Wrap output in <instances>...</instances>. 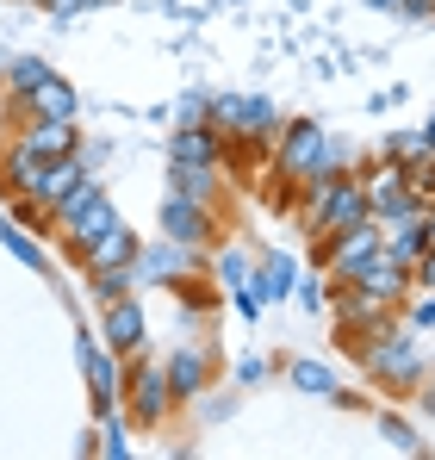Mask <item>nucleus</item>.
I'll return each instance as SVG.
<instances>
[{"label": "nucleus", "mask_w": 435, "mask_h": 460, "mask_svg": "<svg viewBox=\"0 0 435 460\" xmlns=\"http://www.w3.org/2000/svg\"><path fill=\"white\" fill-rule=\"evenodd\" d=\"M112 225H125V218H119V206H112V199L100 193V199H87V206H81V212H75L69 225L57 230V236H63V249H69V261H75V255H81L87 243H100V236H106Z\"/></svg>", "instance_id": "obj_12"}, {"label": "nucleus", "mask_w": 435, "mask_h": 460, "mask_svg": "<svg viewBox=\"0 0 435 460\" xmlns=\"http://www.w3.org/2000/svg\"><path fill=\"white\" fill-rule=\"evenodd\" d=\"M0 243H6V255H13V261H25V268H44V255H38V243L25 236V225H13L6 212H0Z\"/></svg>", "instance_id": "obj_21"}, {"label": "nucleus", "mask_w": 435, "mask_h": 460, "mask_svg": "<svg viewBox=\"0 0 435 460\" xmlns=\"http://www.w3.org/2000/svg\"><path fill=\"white\" fill-rule=\"evenodd\" d=\"M174 385H168V367L162 361H149L138 355L131 367H125V423H138V429H162L168 417H174Z\"/></svg>", "instance_id": "obj_2"}, {"label": "nucleus", "mask_w": 435, "mask_h": 460, "mask_svg": "<svg viewBox=\"0 0 435 460\" xmlns=\"http://www.w3.org/2000/svg\"><path fill=\"white\" fill-rule=\"evenodd\" d=\"M87 6H112V0H87Z\"/></svg>", "instance_id": "obj_37"}, {"label": "nucleus", "mask_w": 435, "mask_h": 460, "mask_svg": "<svg viewBox=\"0 0 435 460\" xmlns=\"http://www.w3.org/2000/svg\"><path fill=\"white\" fill-rule=\"evenodd\" d=\"M168 385H174V398H200L206 385H212V374H218V355L206 349V342H181L168 361Z\"/></svg>", "instance_id": "obj_10"}, {"label": "nucleus", "mask_w": 435, "mask_h": 460, "mask_svg": "<svg viewBox=\"0 0 435 460\" xmlns=\"http://www.w3.org/2000/svg\"><path fill=\"white\" fill-rule=\"evenodd\" d=\"M361 187H367V218L373 225H404V218H423V199L404 187V174L386 162V168H367L361 162Z\"/></svg>", "instance_id": "obj_4"}, {"label": "nucleus", "mask_w": 435, "mask_h": 460, "mask_svg": "<svg viewBox=\"0 0 435 460\" xmlns=\"http://www.w3.org/2000/svg\"><path fill=\"white\" fill-rule=\"evenodd\" d=\"M417 398H423V411L435 417V380H430V385H417Z\"/></svg>", "instance_id": "obj_34"}, {"label": "nucleus", "mask_w": 435, "mask_h": 460, "mask_svg": "<svg viewBox=\"0 0 435 460\" xmlns=\"http://www.w3.org/2000/svg\"><path fill=\"white\" fill-rule=\"evenodd\" d=\"M292 280H298V268H292V255H262L255 261V274H249V293L262 299V305H280V299H292Z\"/></svg>", "instance_id": "obj_16"}, {"label": "nucleus", "mask_w": 435, "mask_h": 460, "mask_svg": "<svg viewBox=\"0 0 435 460\" xmlns=\"http://www.w3.org/2000/svg\"><path fill=\"white\" fill-rule=\"evenodd\" d=\"M280 106L268 100V93H243V106H236V125H230V150H255L268 155L274 150V137H280Z\"/></svg>", "instance_id": "obj_7"}, {"label": "nucleus", "mask_w": 435, "mask_h": 460, "mask_svg": "<svg viewBox=\"0 0 435 460\" xmlns=\"http://www.w3.org/2000/svg\"><path fill=\"white\" fill-rule=\"evenodd\" d=\"M292 293H298V305H305V311H324V274H311V280H292Z\"/></svg>", "instance_id": "obj_28"}, {"label": "nucleus", "mask_w": 435, "mask_h": 460, "mask_svg": "<svg viewBox=\"0 0 435 460\" xmlns=\"http://www.w3.org/2000/svg\"><path fill=\"white\" fill-rule=\"evenodd\" d=\"M87 280H93V299H100V305H112V299H125V293H138V261H131V268L87 274Z\"/></svg>", "instance_id": "obj_20"}, {"label": "nucleus", "mask_w": 435, "mask_h": 460, "mask_svg": "<svg viewBox=\"0 0 435 460\" xmlns=\"http://www.w3.org/2000/svg\"><path fill=\"white\" fill-rule=\"evenodd\" d=\"M367 6H386V13H392V6H398V0H367Z\"/></svg>", "instance_id": "obj_36"}, {"label": "nucleus", "mask_w": 435, "mask_h": 460, "mask_svg": "<svg viewBox=\"0 0 435 460\" xmlns=\"http://www.w3.org/2000/svg\"><path fill=\"white\" fill-rule=\"evenodd\" d=\"M379 249H386L392 261L411 268V261H417L423 249H435V243H430V225H423V218H404V225H379Z\"/></svg>", "instance_id": "obj_17"}, {"label": "nucleus", "mask_w": 435, "mask_h": 460, "mask_svg": "<svg viewBox=\"0 0 435 460\" xmlns=\"http://www.w3.org/2000/svg\"><path fill=\"white\" fill-rule=\"evenodd\" d=\"M379 155H386L392 168H404L411 155H430V144H423V131H392V137L379 144Z\"/></svg>", "instance_id": "obj_23"}, {"label": "nucleus", "mask_w": 435, "mask_h": 460, "mask_svg": "<svg viewBox=\"0 0 435 460\" xmlns=\"http://www.w3.org/2000/svg\"><path fill=\"white\" fill-rule=\"evenodd\" d=\"M100 342H106V349H112L119 361L144 355V342H149V323H144V305H138V293H125V299L100 305Z\"/></svg>", "instance_id": "obj_8"}, {"label": "nucleus", "mask_w": 435, "mask_h": 460, "mask_svg": "<svg viewBox=\"0 0 435 460\" xmlns=\"http://www.w3.org/2000/svg\"><path fill=\"white\" fill-rule=\"evenodd\" d=\"M38 181H44V155L31 150V144H19V137H6L0 144V193L6 199H31Z\"/></svg>", "instance_id": "obj_11"}, {"label": "nucleus", "mask_w": 435, "mask_h": 460, "mask_svg": "<svg viewBox=\"0 0 435 460\" xmlns=\"http://www.w3.org/2000/svg\"><path fill=\"white\" fill-rule=\"evenodd\" d=\"M392 13H398V19H411V25H423V19H435V0H398Z\"/></svg>", "instance_id": "obj_31"}, {"label": "nucleus", "mask_w": 435, "mask_h": 460, "mask_svg": "<svg viewBox=\"0 0 435 460\" xmlns=\"http://www.w3.org/2000/svg\"><path fill=\"white\" fill-rule=\"evenodd\" d=\"M404 311H411V330H435V293H423V299H404Z\"/></svg>", "instance_id": "obj_29"}, {"label": "nucleus", "mask_w": 435, "mask_h": 460, "mask_svg": "<svg viewBox=\"0 0 435 460\" xmlns=\"http://www.w3.org/2000/svg\"><path fill=\"white\" fill-rule=\"evenodd\" d=\"M193 261H200V249H187V243H174V236L144 243V249H138V287H174V280L193 274Z\"/></svg>", "instance_id": "obj_9"}, {"label": "nucleus", "mask_w": 435, "mask_h": 460, "mask_svg": "<svg viewBox=\"0 0 435 460\" xmlns=\"http://www.w3.org/2000/svg\"><path fill=\"white\" fill-rule=\"evenodd\" d=\"M249 274H255V261H249L243 249H224V255H218V280H224V293L249 287Z\"/></svg>", "instance_id": "obj_24"}, {"label": "nucleus", "mask_w": 435, "mask_h": 460, "mask_svg": "<svg viewBox=\"0 0 435 460\" xmlns=\"http://www.w3.org/2000/svg\"><path fill=\"white\" fill-rule=\"evenodd\" d=\"M224 131H212V125H174V137H168V162H212V168H224Z\"/></svg>", "instance_id": "obj_15"}, {"label": "nucleus", "mask_w": 435, "mask_h": 460, "mask_svg": "<svg viewBox=\"0 0 435 460\" xmlns=\"http://www.w3.org/2000/svg\"><path fill=\"white\" fill-rule=\"evenodd\" d=\"M268 374H274V361H268V355H243V361H236V385H262Z\"/></svg>", "instance_id": "obj_26"}, {"label": "nucleus", "mask_w": 435, "mask_h": 460, "mask_svg": "<svg viewBox=\"0 0 435 460\" xmlns=\"http://www.w3.org/2000/svg\"><path fill=\"white\" fill-rule=\"evenodd\" d=\"M342 287H355V293H367L373 305L398 311L404 299H411V268H404V261H392V255L379 249V255H367V261L355 268V274H349V280H342Z\"/></svg>", "instance_id": "obj_5"}, {"label": "nucleus", "mask_w": 435, "mask_h": 460, "mask_svg": "<svg viewBox=\"0 0 435 460\" xmlns=\"http://www.w3.org/2000/svg\"><path fill=\"white\" fill-rule=\"evenodd\" d=\"M75 361H81V374H87L93 417H119V411H125V361H119L106 342H93V336L75 342Z\"/></svg>", "instance_id": "obj_3"}, {"label": "nucleus", "mask_w": 435, "mask_h": 460, "mask_svg": "<svg viewBox=\"0 0 435 460\" xmlns=\"http://www.w3.org/2000/svg\"><path fill=\"white\" fill-rule=\"evenodd\" d=\"M423 144H430V155H435V119H430V125H423Z\"/></svg>", "instance_id": "obj_35"}, {"label": "nucleus", "mask_w": 435, "mask_h": 460, "mask_svg": "<svg viewBox=\"0 0 435 460\" xmlns=\"http://www.w3.org/2000/svg\"><path fill=\"white\" fill-rule=\"evenodd\" d=\"M287 380L298 385V392H311V398H330V392H336V374H330L324 361H311V355H298V361H292Z\"/></svg>", "instance_id": "obj_19"}, {"label": "nucleus", "mask_w": 435, "mask_h": 460, "mask_svg": "<svg viewBox=\"0 0 435 460\" xmlns=\"http://www.w3.org/2000/svg\"><path fill=\"white\" fill-rule=\"evenodd\" d=\"M174 125H206V93H181V106H174Z\"/></svg>", "instance_id": "obj_27"}, {"label": "nucleus", "mask_w": 435, "mask_h": 460, "mask_svg": "<svg viewBox=\"0 0 435 460\" xmlns=\"http://www.w3.org/2000/svg\"><path fill=\"white\" fill-rule=\"evenodd\" d=\"M230 305L243 311V317H262V311H268L262 299H255V293H249V287H236V293H230Z\"/></svg>", "instance_id": "obj_33"}, {"label": "nucleus", "mask_w": 435, "mask_h": 460, "mask_svg": "<svg viewBox=\"0 0 435 460\" xmlns=\"http://www.w3.org/2000/svg\"><path fill=\"white\" fill-rule=\"evenodd\" d=\"M361 367H367V380L379 385V392H392V398H404V392H417V385L430 380V361H423V349H417V330L411 323H386V330H373L361 349Z\"/></svg>", "instance_id": "obj_1"}, {"label": "nucleus", "mask_w": 435, "mask_h": 460, "mask_svg": "<svg viewBox=\"0 0 435 460\" xmlns=\"http://www.w3.org/2000/svg\"><path fill=\"white\" fill-rule=\"evenodd\" d=\"M379 436H386L398 455H423V436H417L404 417H392V411H379Z\"/></svg>", "instance_id": "obj_22"}, {"label": "nucleus", "mask_w": 435, "mask_h": 460, "mask_svg": "<svg viewBox=\"0 0 435 460\" xmlns=\"http://www.w3.org/2000/svg\"><path fill=\"white\" fill-rule=\"evenodd\" d=\"M100 455H112V460L131 455V442H125V423H119V417H106V429H100Z\"/></svg>", "instance_id": "obj_25"}, {"label": "nucleus", "mask_w": 435, "mask_h": 460, "mask_svg": "<svg viewBox=\"0 0 435 460\" xmlns=\"http://www.w3.org/2000/svg\"><path fill=\"white\" fill-rule=\"evenodd\" d=\"M0 87H6V63H0Z\"/></svg>", "instance_id": "obj_38"}, {"label": "nucleus", "mask_w": 435, "mask_h": 460, "mask_svg": "<svg viewBox=\"0 0 435 460\" xmlns=\"http://www.w3.org/2000/svg\"><path fill=\"white\" fill-rule=\"evenodd\" d=\"M19 144H31L44 162H57V155L81 150V131H75V119H19Z\"/></svg>", "instance_id": "obj_14"}, {"label": "nucleus", "mask_w": 435, "mask_h": 460, "mask_svg": "<svg viewBox=\"0 0 435 460\" xmlns=\"http://www.w3.org/2000/svg\"><path fill=\"white\" fill-rule=\"evenodd\" d=\"M168 181H174V193H187V199H218V168L212 162H168Z\"/></svg>", "instance_id": "obj_18"}, {"label": "nucleus", "mask_w": 435, "mask_h": 460, "mask_svg": "<svg viewBox=\"0 0 435 460\" xmlns=\"http://www.w3.org/2000/svg\"><path fill=\"white\" fill-rule=\"evenodd\" d=\"M162 236H174V243H187V249H212L218 243V212L206 199L168 193V199H162Z\"/></svg>", "instance_id": "obj_6"}, {"label": "nucleus", "mask_w": 435, "mask_h": 460, "mask_svg": "<svg viewBox=\"0 0 435 460\" xmlns=\"http://www.w3.org/2000/svg\"><path fill=\"white\" fill-rule=\"evenodd\" d=\"M38 6H44L50 19H81V13H87V0H38Z\"/></svg>", "instance_id": "obj_32"}, {"label": "nucleus", "mask_w": 435, "mask_h": 460, "mask_svg": "<svg viewBox=\"0 0 435 460\" xmlns=\"http://www.w3.org/2000/svg\"><path fill=\"white\" fill-rule=\"evenodd\" d=\"M138 249H144V243L131 236V225H112L106 236H100V243H87V249L75 255V268H81V274H106V268H131V261H138Z\"/></svg>", "instance_id": "obj_13"}, {"label": "nucleus", "mask_w": 435, "mask_h": 460, "mask_svg": "<svg viewBox=\"0 0 435 460\" xmlns=\"http://www.w3.org/2000/svg\"><path fill=\"white\" fill-rule=\"evenodd\" d=\"M411 287H430L435 293V249H423V255L411 261Z\"/></svg>", "instance_id": "obj_30"}]
</instances>
